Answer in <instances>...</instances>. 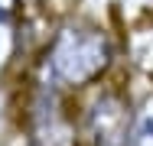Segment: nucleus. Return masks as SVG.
<instances>
[{"instance_id": "1", "label": "nucleus", "mask_w": 153, "mask_h": 146, "mask_svg": "<svg viewBox=\"0 0 153 146\" xmlns=\"http://www.w3.org/2000/svg\"><path fill=\"white\" fill-rule=\"evenodd\" d=\"M114 39L111 32L88 20H68L62 23L42 52V78L59 85L68 94L98 88L108 72L114 68Z\"/></svg>"}, {"instance_id": "2", "label": "nucleus", "mask_w": 153, "mask_h": 146, "mask_svg": "<svg viewBox=\"0 0 153 146\" xmlns=\"http://www.w3.org/2000/svg\"><path fill=\"white\" fill-rule=\"evenodd\" d=\"M72 94L39 78L33 81L23 104V130L30 146H85L82 111H72Z\"/></svg>"}, {"instance_id": "4", "label": "nucleus", "mask_w": 153, "mask_h": 146, "mask_svg": "<svg viewBox=\"0 0 153 146\" xmlns=\"http://www.w3.org/2000/svg\"><path fill=\"white\" fill-rule=\"evenodd\" d=\"M124 146H153V91L134 104V117H130Z\"/></svg>"}, {"instance_id": "3", "label": "nucleus", "mask_w": 153, "mask_h": 146, "mask_svg": "<svg viewBox=\"0 0 153 146\" xmlns=\"http://www.w3.org/2000/svg\"><path fill=\"white\" fill-rule=\"evenodd\" d=\"M134 104L117 88L104 85L91 94L82 111V143L85 146H124L130 130Z\"/></svg>"}, {"instance_id": "5", "label": "nucleus", "mask_w": 153, "mask_h": 146, "mask_svg": "<svg viewBox=\"0 0 153 146\" xmlns=\"http://www.w3.org/2000/svg\"><path fill=\"white\" fill-rule=\"evenodd\" d=\"M20 7H23V0H0V26L13 23L16 13H20Z\"/></svg>"}]
</instances>
